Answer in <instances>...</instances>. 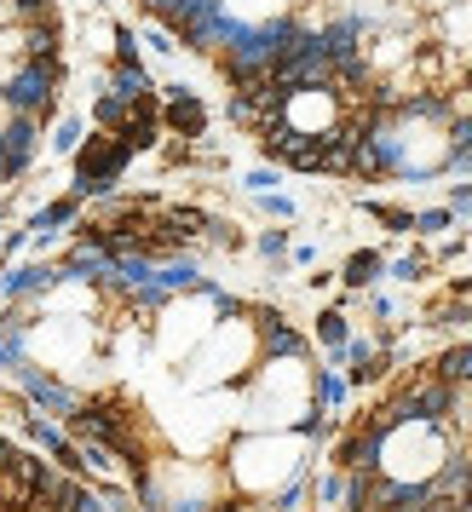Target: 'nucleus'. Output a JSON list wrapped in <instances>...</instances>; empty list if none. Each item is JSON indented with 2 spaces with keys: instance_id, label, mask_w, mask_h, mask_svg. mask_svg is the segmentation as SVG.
Listing matches in <instances>:
<instances>
[{
  "instance_id": "obj_1",
  "label": "nucleus",
  "mask_w": 472,
  "mask_h": 512,
  "mask_svg": "<svg viewBox=\"0 0 472 512\" xmlns=\"http://www.w3.org/2000/svg\"><path fill=\"white\" fill-rule=\"evenodd\" d=\"M127 139H87L75 150V173H81V190H110L127 167Z\"/></svg>"
},
{
  "instance_id": "obj_2",
  "label": "nucleus",
  "mask_w": 472,
  "mask_h": 512,
  "mask_svg": "<svg viewBox=\"0 0 472 512\" xmlns=\"http://www.w3.org/2000/svg\"><path fill=\"white\" fill-rule=\"evenodd\" d=\"M52 87H58V64H24V70L6 81V104L18 116H47L52 110Z\"/></svg>"
},
{
  "instance_id": "obj_3",
  "label": "nucleus",
  "mask_w": 472,
  "mask_h": 512,
  "mask_svg": "<svg viewBox=\"0 0 472 512\" xmlns=\"http://www.w3.org/2000/svg\"><path fill=\"white\" fill-rule=\"evenodd\" d=\"M29 156H35V121L18 116L6 133H0V173H6V179H12V173H24Z\"/></svg>"
},
{
  "instance_id": "obj_4",
  "label": "nucleus",
  "mask_w": 472,
  "mask_h": 512,
  "mask_svg": "<svg viewBox=\"0 0 472 512\" xmlns=\"http://www.w3.org/2000/svg\"><path fill=\"white\" fill-rule=\"evenodd\" d=\"M167 127H179V133H202L208 127V110H202V98L185 93V87H173V98H167Z\"/></svg>"
},
{
  "instance_id": "obj_5",
  "label": "nucleus",
  "mask_w": 472,
  "mask_h": 512,
  "mask_svg": "<svg viewBox=\"0 0 472 512\" xmlns=\"http://www.w3.org/2000/svg\"><path fill=\"white\" fill-rule=\"evenodd\" d=\"M403 409H409V415H421V420H438L449 409V380H421L415 392L403 397Z\"/></svg>"
},
{
  "instance_id": "obj_6",
  "label": "nucleus",
  "mask_w": 472,
  "mask_h": 512,
  "mask_svg": "<svg viewBox=\"0 0 472 512\" xmlns=\"http://www.w3.org/2000/svg\"><path fill=\"white\" fill-rule=\"evenodd\" d=\"M24 52H29V64H58V35H52V18H41V24L24 35Z\"/></svg>"
},
{
  "instance_id": "obj_7",
  "label": "nucleus",
  "mask_w": 472,
  "mask_h": 512,
  "mask_svg": "<svg viewBox=\"0 0 472 512\" xmlns=\"http://www.w3.org/2000/svg\"><path fill=\"white\" fill-rule=\"evenodd\" d=\"M375 455H380V426H369L363 438L346 443V466H352V472H375Z\"/></svg>"
},
{
  "instance_id": "obj_8",
  "label": "nucleus",
  "mask_w": 472,
  "mask_h": 512,
  "mask_svg": "<svg viewBox=\"0 0 472 512\" xmlns=\"http://www.w3.org/2000/svg\"><path fill=\"white\" fill-rule=\"evenodd\" d=\"M438 380H449V386H461V380H472V346L444 351V363H438Z\"/></svg>"
},
{
  "instance_id": "obj_9",
  "label": "nucleus",
  "mask_w": 472,
  "mask_h": 512,
  "mask_svg": "<svg viewBox=\"0 0 472 512\" xmlns=\"http://www.w3.org/2000/svg\"><path fill=\"white\" fill-rule=\"evenodd\" d=\"M265 351H271V357H294V351H300V334L283 328L277 317H265Z\"/></svg>"
},
{
  "instance_id": "obj_10",
  "label": "nucleus",
  "mask_w": 472,
  "mask_h": 512,
  "mask_svg": "<svg viewBox=\"0 0 472 512\" xmlns=\"http://www.w3.org/2000/svg\"><path fill=\"white\" fill-rule=\"evenodd\" d=\"M116 98H127V104H139V98H150V81H144L139 64H121L116 70Z\"/></svg>"
},
{
  "instance_id": "obj_11",
  "label": "nucleus",
  "mask_w": 472,
  "mask_h": 512,
  "mask_svg": "<svg viewBox=\"0 0 472 512\" xmlns=\"http://www.w3.org/2000/svg\"><path fill=\"white\" fill-rule=\"evenodd\" d=\"M127 121H133V104H127V98H116V93H104L98 98V127H127Z\"/></svg>"
},
{
  "instance_id": "obj_12",
  "label": "nucleus",
  "mask_w": 472,
  "mask_h": 512,
  "mask_svg": "<svg viewBox=\"0 0 472 512\" xmlns=\"http://www.w3.org/2000/svg\"><path fill=\"white\" fill-rule=\"evenodd\" d=\"M375 271H380V254H352L346 282H352V288H363V282H375Z\"/></svg>"
},
{
  "instance_id": "obj_13",
  "label": "nucleus",
  "mask_w": 472,
  "mask_h": 512,
  "mask_svg": "<svg viewBox=\"0 0 472 512\" xmlns=\"http://www.w3.org/2000/svg\"><path fill=\"white\" fill-rule=\"evenodd\" d=\"M403 110H409V116H444V98H409V104H403Z\"/></svg>"
},
{
  "instance_id": "obj_14",
  "label": "nucleus",
  "mask_w": 472,
  "mask_h": 512,
  "mask_svg": "<svg viewBox=\"0 0 472 512\" xmlns=\"http://www.w3.org/2000/svg\"><path fill=\"white\" fill-rule=\"evenodd\" d=\"M58 150H81V127H75V121L58 127Z\"/></svg>"
},
{
  "instance_id": "obj_15",
  "label": "nucleus",
  "mask_w": 472,
  "mask_h": 512,
  "mask_svg": "<svg viewBox=\"0 0 472 512\" xmlns=\"http://www.w3.org/2000/svg\"><path fill=\"white\" fill-rule=\"evenodd\" d=\"M323 340L340 346V340H346V317H334V311H329V317H323Z\"/></svg>"
},
{
  "instance_id": "obj_16",
  "label": "nucleus",
  "mask_w": 472,
  "mask_h": 512,
  "mask_svg": "<svg viewBox=\"0 0 472 512\" xmlns=\"http://www.w3.org/2000/svg\"><path fill=\"white\" fill-rule=\"evenodd\" d=\"M24 18H52V0H18Z\"/></svg>"
},
{
  "instance_id": "obj_17",
  "label": "nucleus",
  "mask_w": 472,
  "mask_h": 512,
  "mask_svg": "<svg viewBox=\"0 0 472 512\" xmlns=\"http://www.w3.org/2000/svg\"><path fill=\"white\" fill-rule=\"evenodd\" d=\"M415 225H421V231H444V225H449V213H421Z\"/></svg>"
},
{
  "instance_id": "obj_18",
  "label": "nucleus",
  "mask_w": 472,
  "mask_h": 512,
  "mask_svg": "<svg viewBox=\"0 0 472 512\" xmlns=\"http://www.w3.org/2000/svg\"><path fill=\"white\" fill-rule=\"evenodd\" d=\"M0 466H12V455H6V443H0Z\"/></svg>"
},
{
  "instance_id": "obj_19",
  "label": "nucleus",
  "mask_w": 472,
  "mask_h": 512,
  "mask_svg": "<svg viewBox=\"0 0 472 512\" xmlns=\"http://www.w3.org/2000/svg\"><path fill=\"white\" fill-rule=\"evenodd\" d=\"M0 179H6V173H0Z\"/></svg>"
}]
</instances>
